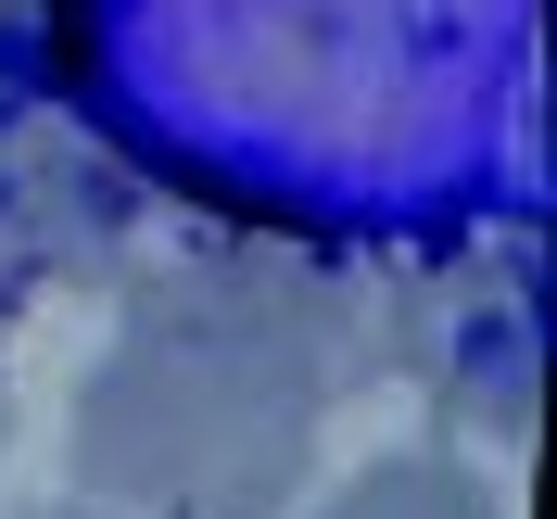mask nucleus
<instances>
[{
    "label": "nucleus",
    "mask_w": 557,
    "mask_h": 519,
    "mask_svg": "<svg viewBox=\"0 0 557 519\" xmlns=\"http://www.w3.org/2000/svg\"><path fill=\"white\" fill-rule=\"evenodd\" d=\"M26 519H102V507H89V494H64V507H26Z\"/></svg>",
    "instance_id": "obj_4"
},
{
    "label": "nucleus",
    "mask_w": 557,
    "mask_h": 519,
    "mask_svg": "<svg viewBox=\"0 0 557 519\" xmlns=\"http://www.w3.org/2000/svg\"><path fill=\"white\" fill-rule=\"evenodd\" d=\"M114 267H127V190L64 127L0 114V330L38 292H76V279H114Z\"/></svg>",
    "instance_id": "obj_2"
},
{
    "label": "nucleus",
    "mask_w": 557,
    "mask_h": 519,
    "mask_svg": "<svg viewBox=\"0 0 557 519\" xmlns=\"http://www.w3.org/2000/svg\"><path fill=\"white\" fill-rule=\"evenodd\" d=\"M317 519H507V507H494L456 456H368Z\"/></svg>",
    "instance_id": "obj_3"
},
{
    "label": "nucleus",
    "mask_w": 557,
    "mask_h": 519,
    "mask_svg": "<svg viewBox=\"0 0 557 519\" xmlns=\"http://www.w3.org/2000/svg\"><path fill=\"white\" fill-rule=\"evenodd\" d=\"M343 368L355 330L330 292L267 254H177L127 279L114 355L76 381L64 469L102 519H292Z\"/></svg>",
    "instance_id": "obj_1"
},
{
    "label": "nucleus",
    "mask_w": 557,
    "mask_h": 519,
    "mask_svg": "<svg viewBox=\"0 0 557 519\" xmlns=\"http://www.w3.org/2000/svg\"><path fill=\"white\" fill-rule=\"evenodd\" d=\"M0 456H13V381H0Z\"/></svg>",
    "instance_id": "obj_5"
}]
</instances>
